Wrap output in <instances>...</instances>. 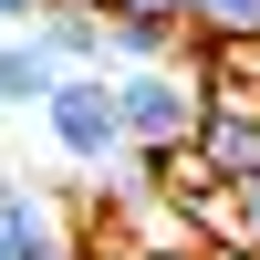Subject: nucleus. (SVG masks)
I'll return each instance as SVG.
<instances>
[{
    "label": "nucleus",
    "mask_w": 260,
    "mask_h": 260,
    "mask_svg": "<svg viewBox=\"0 0 260 260\" xmlns=\"http://www.w3.org/2000/svg\"><path fill=\"white\" fill-rule=\"evenodd\" d=\"M0 260H73V219L42 177L0 167Z\"/></svg>",
    "instance_id": "obj_3"
},
{
    "label": "nucleus",
    "mask_w": 260,
    "mask_h": 260,
    "mask_svg": "<svg viewBox=\"0 0 260 260\" xmlns=\"http://www.w3.org/2000/svg\"><path fill=\"white\" fill-rule=\"evenodd\" d=\"M198 42H260V0H187Z\"/></svg>",
    "instance_id": "obj_8"
},
{
    "label": "nucleus",
    "mask_w": 260,
    "mask_h": 260,
    "mask_svg": "<svg viewBox=\"0 0 260 260\" xmlns=\"http://www.w3.org/2000/svg\"><path fill=\"white\" fill-rule=\"evenodd\" d=\"M229 198H240V240L260 250V177H240V187H229Z\"/></svg>",
    "instance_id": "obj_10"
},
{
    "label": "nucleus",
    "mask_w": 260,
    "mask_h": 260,
    "mask_svg": "<svg viewBox=\"0 0 260 260\" xmlns=\"http://www.w3.org/2000/svg\"><path fill=\"white\" fill-rule=\"evenodd\" d=\"M146 260H208V250H198V240H187V250H146Z\"/></svg>",
    "instance_id": "obj_13"
},
{
    "label": "nucleus",
    "mask_w": 260,
    "mask_h": 260,
    "mask_svg": "<svg viewBox=\"0 0 260 260\" xmlns=\"http://www.w3.org/2000/svg\"><path fill=\"white\" fill-rule=\"evenodd\" d=\"M42 125H52V156L83 167V177H104V167L136 156L125 146V115H115V73H62L52 104H42Z\"/></svg>",
    "instance_id": "obj_2"
},
{
    "label": "nucleus",
    "mask_w": 260,
    "mask_h": 260,
    "mask_svg": "<svg viewBox=\"0 0 260 260\" xmlns=\"http://www.w3.org/2000/svg\"><path fill=\"white\" fill-rule=\"evenodd\" d=\"M208 260H260V250H208Z\"/></svg>",
    "instance_id": "obj_15"
},
{
    "label": "nucleus",
    "mask_w": 260,
    "mask_h": 260,
    "mask_svg": "<svg viewBox=\"0 0 260 260\" xmlns=\"http://www.w3.org/2000/svg\"><path fill=\"white\" fill-rule=\"evenodd\" d=\"M104 11H146V21H187V0H104Z\"/></svg>",
    "instance_id": "obj_12"
},
{
    "label": "nucleus",
    "mask_w": 260,
    "mask_h": 260,
    "mask_svg": "<svg viewBox=\"0 0 260 260\" xmlns=\"http://www.w3.org/2000/svg\"><path fill=\"white\" fill-rule=\"evenodd\" d=\"M52 83H62L52 42H42V31H0V115H42Z\"/></svg>",
    "instance_id": "obj_6"
},
{
    "label": "nucleus",
    "mask_w": 260,
    "mask_h": 260,
    "mask_svg": "<svg viewBox=\"0 0 260 260\" xmlns=\"http://www.w3.org/2000/svg\"><path fill=\"white\" fill-rule=\"evenodd\" d=\"M52 11H104V0H52Z\"/></svg>",
    "instance_id": "obj_14"
},
{
    "label": "nucleus",
    "mask_w": 260,
    "mask_h": 260,
    "mask_svg": "<svg viewBox=\"0 0 260 260\" xmlns=\"http://www.w3.org/2000/svg\"><path fill=\"white\" fill-rule=\"evenodd\" d=\"M156 62H187V21L104 11V73H156Z\"/></svg>",
    "instance_id": "obj_5"
},
{
    "label": "nucleus",
    "mask_w": 260,
    "mask_h": 260,
    "mask_svg": "<svg viewBox=\"0 0 260 260\" xmlns=\"http://www.w3.org/2000/svg\"><path fill=\"white\" fill-rule=\"evenodd\" d=\"M42 11L52 0H0V31H42Z\"/></svg>",
    "instance_id": "obj_11"
},
{
    "label": "nucleus",
    "mask_w": 260,
    "mask_h": 260,
    "mask_svg": "<svg viewBox=\"0 0 260 260\" xmlns=\"http://www.w3.org/2000/svg\"><path fill=\"white\" fill-rule=\"evenodd\" d=\"M42 42L62 73H104V11H42Z\"/></svg>",
    "instance_id": "obj_7"
},
{
    "label": "nucleus",
    "mask_w": 260,
    "mask_h": 260,
    "mask_svg": "<svg viewBox=\"0 0 260 260\" xmlns=\"http://www.w3.org/2000/svg\"><path fill=\"white\" fill-rule=\"evenodd\" d=\"M73 260H146V250H125V240H104V229L73 219Z\"/></svg>",
    "instance_id": "obj_9"
},
{
    "label": "nucleus",
    "mask_w": 260,
    "mask_h": 260,
    "mask_svg": "<svg viewBox=\"0 0 260 260\" xmlns=\"http://www.w3.org/2000/svg\"><path fill=\"white\" fill-rule=\"evenodd\" d=\"M187 156L208 167L219 187H240V177H260V94H219L208 104V125H198V146Z\"/></svg>",
    "instance_id": "obj_4"
},
{
    "label": "nucleus",
    "mask_w": 260,
    "mask_h": 260,
    "mask_svg": "<svg viewBox=\"0 0 260 260\" xmlns=\"http://www.w3.org/2000/svg\"><path fill=\"white\" fill-rule=\"evenodd\" d=\"M208 73H187V62H156V73H115V115H125V146L136 156H177V146H198L208 125Z\"/></svg>",
    "instance_id": "obj_1"
}]
</instances>
